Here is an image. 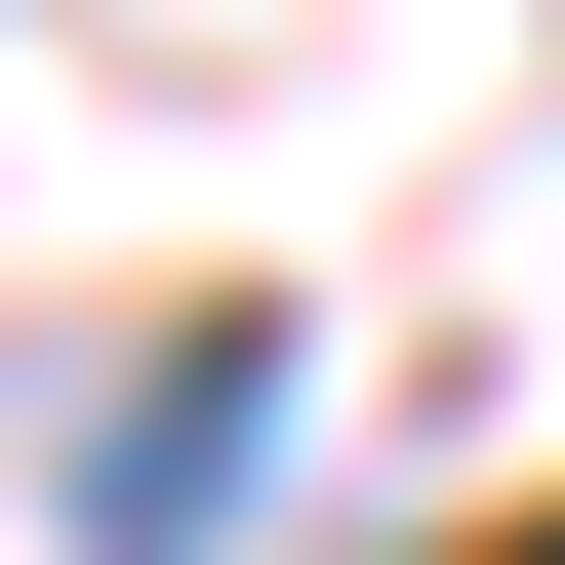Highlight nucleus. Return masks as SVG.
<instances>
[{
    "instance_id": "nucleus-1",
    "label": "nucleus",
    "mask_w": 565,
    "mask_h": 565,
    "mask_svg": "<svg viewBox=\"0 0 565 565\" xmlns=\"http://www.w3.org/2000/svg\"><path fill=\"white\" fill-rule=\"evenodd\" d=\"M243 484H282V323H162V404L82 445V565H202Z\"/></svg>"
},
{
    "instance_id": "nucleus-2",
    "label": "nucleus",
    "mask_w": 565,
    "mask_h": 565,
    "mask_svg": "<svg viewBox=\"0 0 565 565\" xmlns=\"http://www.w3.org/2000/svg\"><path fill=\"white\" fill-rule=\"evenodd\" d=\"M484 565H565V484H525V525H484Z\"/></svg>"
}]
</instances>
